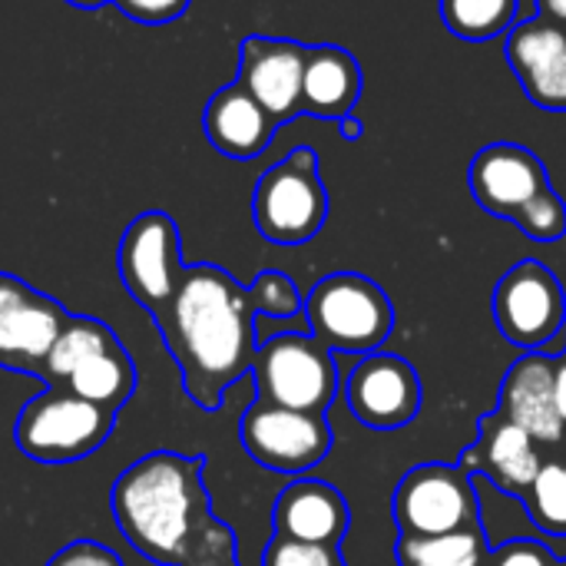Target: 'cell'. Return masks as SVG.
Returning <instances> with one entry per match:
<instances>
[{
	"label": "cell",
	"mask_w": 566,
	"mask_h": 566,
	"mask_svg": "<svg viewBox=\"0 0 566 566\" xmlns=\"http://www.w3.org/2000/svg\"><path fill=\"white\" fill-rule=\"evenodd\" d=\"M302 305L295 282L279 269L259 272L245 289L222 265H186L172 305L156 318L186 398L199 411H219L226 391L252 371L255 322L295 318Z\"/></svg>",
	"instance_id": "6da1fadb"
},
{
	"label": "cell",
	"mask_w": 566,
	"mask_h": 566,
	"mask_svg": "<svg viewBox=\"0 0 566 566\" xmlns=\"http://www.w3.org/2000/svg\"><path fill=\"white\" fill-rule=\"evenodd\" d=\"M202 471L206 454L153 451L116 478L113 521L149 564L239 566L235 534L212 514Z\"/></svg>",
	"instance_id": "7a4b0ae2"
},
{
	"label": "cell",
	"mask_w": 566,
	"mask_h": 566,
	"mask_svg": "<svg viewBox=\"0 0 566 566\" xmlns=\"http://www.w3.org/2000/svg\"><path fill=\"white\" fill-rule=\"evenodd\" d=\"M40 381L119 415V408L136 395V365L106 322L70 315L46 355Z\"/></svg>",
	"instance_id": "3957f363"
},
{
	"label": "cell",
	"mask_w": 566,
	"mask_h": 566,
	"mask_svg": "<svg viewBox=\"0 0 566 566\" xmlns=\"http://www.w3.org/2000/svg\"><path fill=\"white\" fill-rule=\"evenodd\" d=\"M308 335L328 352L371 355L395 332V305L388 292L358 272L325 275L302 305Z\"/></svg>",
	"instance_id": "277c9868"
},
{
	"label": "cell",
	"mask_w": 566,
	"mask_h": 566,
	"mask_svg": "<svg viewBox=\"0 0 566 566\" xmlns=\"http://www.w3.org/2000/svg\"><path fill=\"white\" fill-rule=\"evenodd\" d=\"M328 219V189L322 182L318 153L295 146L285 159L269 166L252 192V222L272 245H305Z\"/></svg>",
	"instance_id": "5b68a950"
},
{
	"label": "cell",
	"mask_w": 566,
	"mask_h": 566,
	"mask_svg": "<svg viewBox=\"0 0 566 566\" xmlns=\"http://www.w3.org/2000/svg\"><path fill=\"white\" fill-rule=\"evenodd\" d=\"M113 428V411L63 388H43L20 408L13 421V441L17 451L36 464H76L103 448Z\"/></svg>",
	"instance_id": "8992f818"
},
{
	"label": "cell",
	"mask_w": 566,
	"mask_h": 566,
	"mask_svg": "<svg viewBox=\"0 0 566 566\" xmlns=\"http://www.w3.org/2000/svg\"><path fill=\"white\" fill-rule=\"evenodd\" d=\"M255 401L325 415L338 395V365L332 352L302 332L262 338L252 361Z\"/></svg>",
	"instance_id": "52a82bcc"
},
{
	"label": "cell",
	"mask_w": 566,
	"mask_h": 566,
	"mask_svg": "<svg viewBox=\"0 0 566 566\" xmlns=\"http://www.w3.org/2000/svg\"><path fill=\"white\" fill-rule=\"evenodd\" d=\"M494 322L524 352H566V295L560 279L537 259L504 272L494 289Z\"/></svg>",
	"instance_id": "ba28073f"
},
{
	"label": "cell",
	"mask_w": 566,
	"mask_h": 566,
	"mask_svg": "<svg viewBox=\"0 0 566 566\" xmlns=\"http://www.w3.org/2000/svg\"><path fill=\"white\" fill-rule=\"evenodd\" d=\"M116 269H119V282L126 295L139 308H146L153 322L163 318L186 272L176 219L159 209L136 216L123 229V239L116 249Z\"/></svg>",
	"instance_id": "9c48e42d"
},
{
	"label": "cell",
	"mask_w": 566,
	"mask_h": 566,
	"mask_svg": "<svg viewBox=\"0 0 566 566\" xmlns=\"http://www.w3.org/2000/svg\"><path fill=\"white\" fill-rule=\"evenodd\" d=\"M395 524L401 537H438L481 527L478 488L464 468H411L395 491Z\"/></svg>",
	"instance_id": "30bf717a"
},
{
	"label": "cell",
	"mask_w": 566,
	"mask_h": 566,
	"mask_svg": "<svg viewBox=\"0 0 566 566\" xmlns=\"http://www.w3.org/2000/svg\"><path fill=\"white\" fill-rule=\"evenodd\" d=\"M245 454L275 474H305L332 451V428L325 415L252 401L239 428Z\"/></svg>",
	"instance_id": "8fae6325"
},
{
	"label": "cell",
	"mask_w": 566,
	"mask_h": 566,
	"mask_svg": "<svg viewBox=\"0 0 566 566\" xmlns=\"http://www.w3.org/2000/svg\"><path fill=\"white\" fill-rule=\"evenodd\" d=\"M66 318L70 312L53 295L0 272V368L40 378Z\"/></svg>",
	"instance_id": "7c38bea8"
},
{
	"label": "cell",
	"mask_w": 566,
	"mask_h": 566,
	"mask_svg": "<svg viewBox=\"0 0 566 566\" xmlns=\"http://www.w3.org/2000/svg\"><path fill=\"white\" fill-rule=\"evenodd\" d=\"M348 411L371 431H398L421 411V378L391 352L365 355L345 381Z\"/></svg>",
	"instance_id": "4fadbf2b"
},
{
	"label": "cell",
	"mask_w": 566,
	"mask_h": 566,
	"mask_svg": "<svg viewBox=\"0 0 566 566\" xmlns=\"http://www.w3.org/2000/svg\"><path fill=\"white\" fill-rule=\"evenodd\" d=\"M308 46L285 36L249 33L239 46V86L275 119V126L302 116V76Z\"/></svg>",
	"instance_id": "5bb4252c"
},
{
	"label": "cell",
	"mask_w": 566,
	"mask_h": 566,
	"mask_svg": "<svg viewBox=\"0 0 566 566\" xmlns=\"http://www.w3.org/2000/svg\"><path fill=\"white\" fill-rule=\"evenodd\" d=\"M468 182L484 212L514 222L551 186V172L534 149L521 143H491L471 159Z\"/></svg>",
	"instance_id": "9a60e30c"
},
{
	"label": "cell",
	"mask_w": 566,
	"mask_h": 566,
	"mask_svg": "<svg viewBox=\"0 0 566 566\" xmlns=\"http://www.w3.org/2000/svg\"><path fill=\"white\" fill-rule=\"evenodd\" d=\"M507 66L537 109L566 113V30L544 20H517L504 43Z\"/></svg>",
	"instance_id": "2e32d148"
},
{
	"label": "cell",
	"mask_w": 566,
	"mask_h": 566,
	"mask_svg": "<svg viewBox=\"0 0 566 566\" xmlns=\"http://www.w3.org/2000/svg\"><path fill=\"white\" fill-rule=\"evenodd\" d=\"M458 468H464L468 474L488 478L497 491L511 497H524L537 471L544 468V461H541L537 441L497 411V415L481 418L478 441L461 454Z\"/></svg>",
	"instance_id": "e0dca14e"
},
{
	"label": "cell",
	"mask_w": 566,
	"mask_h": 566,
	"mask_svg": "<svg viewBox=\"0 0 566 566\" xmlns=\"http://www.w3.org/2000/svg\"><path fill=\"white\" fill-rule=\"evenodd\" d=\"M554 368L557 355L527 352L507 368L501 385V415L524 428L537 444H560L566 434L554 398Z\"/></svg>",
	"instance_id": "ac0fdd59"
},
{
	"label": "cell",
	"mask_w": 566,
	"mask_h": 566,
	"mask_svg": "<svg viewBox=\"0 0 566 566\" xmlns=\"http://www.w3.org/2000/svg\"><path fill=\"white\" fill-rule=\"evenodd\" d=\"M348 524L352 514L342 491L315 478L292 481L272 507V531H275L272 537H285V541L342 547Z\"/></svg>",
	"instance_id": "d6986e66"
},
{
	"label": "cell",
	"mask_w": 566,
	"mask_h": 566,
	"mask_svg": "<svg viewBox=\"0 0 566 566\" xmlns=\"http://www.w3.org/2000/svg\"><path fill=\"white\" fill-rule=\"evenodd\" d=\"M275 119L239 83L216 90L202 109V133L226 159H259L275 139Z\"/></svg>",
	"instance_id": "ffe728a7"
},
{
	"label": "cell",
	"mask_w": 566,
	"mask_h": 566,
	"mask_svg": "<svg viewBox=\"0 0 566 566\" xmlns=\"http://www.w3.org/2000/svg\"><path fill=\"white\" fill-rule=\"evenodd\" d=\"M361 66L352 50L338 43H315L305 56L302 113L318 119H345L361 99Z\"/></svg>",
	"instance_id": "44dd1931"
},
{
	"label": "cell",
	"mask_w": 566,
	"mask_h": 566,
	"mask_svg": "<svg viewBox=\"0 0 566 566\" xmlns=\"http://www.w3.org/2000/svg\"><path fill=\"white\" fill-rule=\"evenodd\" d=\"M444 27L471 43L507 36L521 20V0H441Z\"/></svg>",
	"instance_id": "7402d4cb"
},
{
	"label": "cell",
	"mask_w": 566,
	"mask_h": 566,
	"mask_svg": "<svg viewBox=\"0 0 566 566\" xmlns=\"http://www.w3.org/2000/svg\"><path fill=\"white\" fill-rule=\"evenodd\" d=\"M484 531H454L438 537H401L398 564L401 566H484L488 560Z\"/></svg>",
	"instance_id": "603a6c76"
},
{
	"label": "cell",
	"mask_w": 566,
	"mask_h": 566,
	"mask_svg": "<svg viewBox=\"0 0 566 566\" xmlns=\"http://www.w3.org/2000/svg\"><path fill=\"white\" fill-rule=\"evenodd\" d=\"M524 504L547 537H566V464H544L524 494Z\"/></svg>",
	"instance_id": "cb8c5ba5"
},
{
	"label": "cell",
	"mask_w": 566,
	"mask_h": 566,
	"mask_svg": "<svg viewBox=\"0 0 566 566\" xmlns=\"http://www.w3.org/2000/svg\"><path fill=\"white\" fill-rule=\"evenodd\" d=\"M514 226L534 242H560L566 235V202L554 186H547L517 219Z\"/></svg>",
	"instance_id": "d4e9b609"
},
{
	"label": "cell",
	"mask_w": 566,
	"mask_h": 566,
	"mask_svg": "<svg viewBox=\"0 0 566 566\" xmlns=\"http://www.w3.org/2000/svg\"><path fill=\"white\" fill-rule=\"evenodd\" d=\"M262 566H345V560H342L338 547L272 537L265 554H262Z\"/></svg>",
	"instance_id": "484cf974"
},
{
	"label": "cell",
	"mask_w": 566,
	"mask_h": 566,
	"mask_svg": "<svg viewBox=\"0 0 566 566\" xmlns=\"http://www.w3.org/2000/svg\"><path fill=\"white\" fill-rule=\"evenodd\" d=\"M123 17H129L133 23L143 27H166L172 20H179L192 0H109Z\"/></svg>",
	"instance_id": "4316f807"
},
{
	"label": "cell",
	"mask_w": 566,
	"mask_h": 566,
	"mask_svg": "<svg viewBox=\"0 0 566 566\" xmlns=\"http://www.w3.org/2000/svg\"><path fill=\"white\" fill-rule=\"evenodd\" d=\"M484 566H557V557L531 537H517L501 544L494 554H488Z\"/></svg>",
	"instance_id": "83f0119b"
},
{
	"label": "cell",
	"mask_w": 566,
	"mask_h": 566,
	"mask_svg": "<svg viewBox=\"0 0 566 566\" xmlns=\"http://www.w3.org/2000/svg\"><path fill=\"white\" fill-rule=\"evenodd\" d=\"M46 566H123V560L96 541H73L56 551Z\"/></svg>",
	"instance_id": "f1b7e54d"
},
{
	"label": "cell",
	"mask_w": 566,
	"mask_h": 566,
	"mask_svg": "<svg viewBox=\"0 0 566 566\" xmlns=\"http://www.w3.org/2000/svg\"><path fill=\"white\" fill-rule=\"evenodd\" d=\"M554 398H557V415L566 428V352L557 355V368H554Z\"/></svg>",
	"instance_id": "f546056e"
},
{
	"label": "cell",
	"mask_w": 566,
	"mask_h": 566,
	"mask_svg": "<svg viewBox=\"0 0 566 566\" xmlns=\"http://www.w3.org/2000/svg\"><path fill=\"white\" fill-rule=\"evenodd\" d=\"M537 17L566 30V0H537Z\"/></svg>",
	"instance_id": "4dcf8cb0"
},
{
	"label": "cell",
	"mask_w": 566,
	"mask_h": 566,
	"mask_svg": "<svg viewBox=\"0 0 566 566\" xmlns=\"http://www.w3.org/2000/svg\"><path fill=\"white\" fill-rule=\"evenodd\" d=\"M338 129H342V136H345V139H358L365 126H361V119H358L355 113H348L345 119H338Z\"/></svg>",
	"instance_id": "1f68e13d"
},
{
	"label": "cell",
	"mask_w": 566,
	"mask_h": 566,
	"mask_svg": "<svg viewBox=\"0 0 566 566\" xmlns=\"http://www.w3.org/2000/svg\"><path fill=\"white\" fill-rule=\"evenodd\" d=\"M70 7H76V10H99V7H106L109 0H66Z\"/></svg>",
	"instance_id": "d6a6232c"
},
{
	"label": "cell",
	"mask_w": 566,
	"mask_h": 566,
	"mask_svg": "<svg viewBox=\"0 0 566 566\" xmlns=\"http://www.w3.org/2000/svg\"><path fill=\"white\" fill-rule=\"evenodd\" d=\"M557 566H566V557H564V560H557Z\"/></svg>",
	"instance_id": "836d02e7"
}]
</instances>
